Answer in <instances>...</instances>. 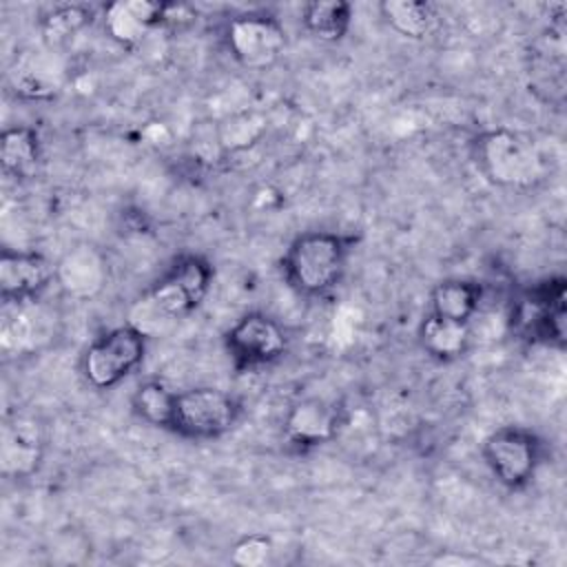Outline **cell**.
I'll list each match as a JSON object with an SVG mask.
<instances>
[{
	"mask_svg": "<svg viewBox=\"0 0 567 567\" xmlns=\"http://www.w3.org/2000/svg\"><path fill=\"white\" fill-rule=\"evenodd\" d=\"M166 16L168 4L157 0H115L104 7V31L120 47L135 49Z\"/></svg>",
	"mask_w": 567,
	"mask_h": 567,
	"instance_id": "cell-14",
	"label": "cell"
},
{
	"mask_svg": "<svg viewBox=\"0 0 567 567\" xmlns=\"http://www.w3.org/2000/svg\"><path fill=\"white\" fill-rule=\"evenodd\" d=\"M303 29L321 42H339L352 24V4L346 0H312L301 9Z\"/></svg>",
	"mask_w": 567,
	"mask_h": 567,
	"instance_id": "cell-19",
	"label": "cell"
},
{
	"mask_svg": "<svg viewBox=\"0 0 567 567\" xmlns=\"http://www.w3.org/2000/svg\"><path fill=\"white\" fill-rule=\"evenodd\" d=\"M0 159L4 173L13 177H29L40 162V140L29 126L7 128L0 137Z\"/></svg>",
	"mask_w": 567,
	"mask_h": 567,
	"instance_id": "cell-21",
	"label": "cell"
},
{
	"mask_svg": "<svg viewBox=\"0 0 567 567\" xmlns=\"http://www.w3.org/2000/svg\"><path fill=\"white\" fill-rule=\"evenodd\" d=\"M224 40L228 53L244 69H268L286 49V29L270 13H239L226 24Z\"/></svg>",
	"mask_w": 567,
	"mask_h": 567,
	"instance_id": "cell-7",
	"label": "cell"
},
{
	"mask_svg": "<svg viewBox=\"0 0 567 567\" xmlns=\"http://www.w3.org/2000/svg\"><path fill=\"white\" fill-rule=\"evenodd\" d=\"M91 22V9L82 4H60L42 18V38L51 49H60Z\"/></svg>",
	"mask_w": 567,
	"mask_h": 567,
	"instance_id": "cell-23",
	"label": "cell"
},
{
	"mask_svg": "<svg viewBox=\"0 0 567 567\" xmlns=\"http://www.w3.org/2000/svg\"><path fill=\"white\" fill-rule=\"evenodd\" d=\"M109 279L106 259L97 248L80 244L71 248L55 266V281L73 299L95 297Z\"/></svg>",
	"mask_w": 567,
	"mask_h": 567,
	"instance_id": "cell-15",
	"label": "cell"
},
{
	"mask_svg": "<svg viewBox=\"0 0 567 567\" xmlns=\"http://www.w3.org/2000/svg\"><path fill=\"white\" fill-rule=\"evenodd\" d=\"M64 75L58 49L47 44L22 51L9 71L11 86L22 100H51L62 91Z\"/></svg>",
	"mask_w": 567,
	"mask_h": 567,
	"instance_id": "cell-13",
	"label": "cell"
},
{
	"mask_svg": "<svg viewBox=\"0 0 567 567\" xmlns=\"http://www.w3.org/2000/svg\"><path fill=\"white\" fill-rule=\"evenodd\" d=\"M44 458V432L33 416H11L0 434V472L4 478L33 476Z\"/></svg>",
	"mask_w": 567,
	"mask_h": 567,
	"instance_id": "cell-11",
	"label": "cell"
},
{
	"mask_svg": "<svg viewBox=\"0 0 567 567\" xmlns=\"http://www.w3.org/2000/svg\"><path fill=\"white\" fill-rule=\"evenodd\" d=\"M481 456L505 489H525L543 465V439L523 425H501L492 430L481 443Z\"/></svg>",
	"mask_w": 567,
	"mask_h": 567,
	"instance_id": "cell-4",
	"label": "cell"
},
{
	"mask_svg": "<svg viewBox=\"0 0 567 567\" xmlns=\"http://www.w3.org/2000/svg\"><path fill=\"white\" fill-rule=\"evenodd\" d=\"M343 423L341 408L321 396H306L290 405L284 419V439L297 450H310L337 439Z\"/></svg>",
	"mask_w": 567,
	"mask_h": 567,
	"instance_id": "cell-10",
	"label": "cell"
},
{
	"mask_svg": "<svg viewBox=\"0 0 567 567\" xmlns=\"http://www.w3.org/2000/svg\"><path fill=\"white\" fill-rule=\"evenodd\" d=\"M474 162L481 175L507 190H527L547 175V164L532 140L512 128H489L474 140Z\"/></svg>",
	"mask_w": 567,
	"mask_h": 567,
	"instance_id": "cell-3",
	"label": "cell"
},
{
	"mask_svg": "<svg viewBox=\"0 0 567 567\" xmlns=\"http://www.w3.org/2000/svg\"><path fill=\"white\" fill-rule=\"evenodd\" d=\"M241 403L226 390L213 385H195L177 392L173 430L190 441H213L235 427Z\"/></svg>",
	"mask_w": 567,
	"mask_h": 567,
	"instance_id": "cell-6",
	"label": "cell"
},
{
	"mask_svg": "<svg viewBox=\"0 0 567 567\" xmlns=\"http://www.w3.org/2000/svg\"><path fill=\"white\" fill-rule=\"evenodd\" d=\"M177 392L162 381H144L131 396V408L140 421L159 430H173Z\"/></svg>",
	"mask_w": 567,
	"mask_h": 567,
	"instance_id": "cell-20",
	"label": "cell"
},
{
	"mask_svg": "<svg viewBox=\"0 0 567 567\" xmlns=\"http://www.w3.org/2000/svg\"><path fill=\"white\" fill-rule=\"evenodd\" d=\"M565 277L536 284L520 299L516 321L525 337L536 343L565 348Z\"/></svg>",
	"mask_w": 567,
	"mask_h": 567,
	"instance_id": "cell-9",
	"label": "cell"
},
{
	"mask_svg": "<svg viewBox=\"0 0 567 567\" xmlns=\"http://www.w3.org/2000/svg\"><path fill=\"white\" fill-rule=\"evenodd\" d=\"M146 339L148 337L128 321L93 339L82 354V374L86 383L95 390L115 388L142 365Z\"/></svg>",
	"mask_w": 567,
	"mask_h": 567,
	"instance_id": "cell-5",
	"label": "cell"
},
{
	"mask_svg": "<svg viewBox=\"0 0 567 567\" xmlns=\"http://www.w3.org/2000/svg\"><path fill=\"white\" fill-rule=\"evenodd\" d=\"M348 257V237L330 230L301 233L281 257L284 279L303 297H323L343 279Z\"/></svg>",
	"mask_w": 567,
	"mask_h": 567,
	"instance_id": "cell-2",
	"label": "cell"
},
{
	"mask_svg": "<svg viewBox=\"0 0 567 567\" xmlns=\"http://www.w3.org/2000/svg\"><path fill=\"white\" fill-rule=\"evenodd\" d=\"M266 133V120L257 111H237L226 115L217 126V144L221 153H239L261 140Z\"/></svg>",
	"mask_w": 567,
	"mask_h": 567,
	"instance_id": "cell-22",
	"label": "cell"
},
{
	"mask_svg": "<svg viewBox=\"0 0 567 567\" xmlns=\"http://www.w3.org/2000/svg\"><path fill=\"white\" fill-rule=\"evenodd\" d=\"M55 281V266L40 252H0V297L4 303L38 299Z\"/></svg>",
	"mask_w": 567,
	"mask_h": 567,
	"instance_id": "cell-12",
	"label": "cell"
},
{
	"mask_svg": "<svg viewBox=\"0 0 567 567\" xmlns=\"http://www.w3.org/2000/svg\"><path fill=\"white\" fill-rule=\"evenodd\" d=\"M224 346L233 365L250 372L281 359L288 350V334L277 319L246 312L226 330Z\"/></svg>",
	"mask_w": 567,
	"mask_h": 567,
	"instance_id": "cell-8",
	"label": "cell"
},
{
	"mask_svg": "<svg viewBox=\"0 0 567 567\" xmlns=\"http://www.w3.org/2000/svg\"><path fill=\"white\" fill-rule=\"evenodd\" d=\"M483 301V286L472 279H443L430 292V312L443 319L470 323Z\"/></svg>",
	"mask_w": 567,
	"mask_h": 567,
	"instance_id": "cell-17",
	"label": "cell"
},
{
	"mask_svg": "<svg viewBox=\"0 0 567 567\" xmlns=\"http://www.w3.org/2000/svg\"><path fill=\"white\" fill-rule=\"evenodd\" d=\"M213 266L202 255H182L168 272L131 310L128 323L146 337L166 323L188 317L206 299L213 284Z\"/></svg>",
	"mask_w": 567,
	"mask_h": 567,
	"instance_id": "cell-1",
	"label": "cell"
},
{
	"mask_svg": "<svg viewBox=\"0 0 567 567\" xmlns=\"http://www.w3.org/2000/svg\"><path fill=\"white\" fill-rule=\"evenodd\" d=\"M379 11L385 24L408 40H423L439 24L436 7L425 0H383Z\"/></svg>",
	"mask_w": 567,
	"mask_h": 567,
	"instance_id": "cell-18",
	"label": "cell"
},
{
	"mask_svg": "<svg viewBox=\"0 0 567 567\" xmlns=\"http://www.w3.org/2000/svg\"><path fill=\"white\" fill-rule=\"evenodd\" d=\"M272 543L264 534H246L230 547V560L239 567H261L270 560Z\"/></svg>",
	"mask_w": 567,
	"mask_h": 567,
	"instance_id": "cell-24",
	"label": "cell"
},
{
	"mask_svg": "<svg viewBox=\"0 0 567 567\" xmlns=\"http://www.w3.org/2000/svg\"><path fill=\"white\" fill-rule=\"evenodd\" d=\"M416 337H419L421 350L427 357L447 363V361L461 359L467 352L472 341V330H470V323L443 319L427 312L419 326Z\"/></svg>",
	"mask_w": 567,
	"mask_h": 567,
	"instance_id": "cell-16",
	"label": "cell"
},
{
	"mask_svg": "<svg viewBox=\"0 0 567 567\" xmlns=\"http://www.w3.org/2000/svg\"><path fill=\"white\" fill-rule=\"evenodd\" d=\"M434 563H443V565H447V563H474V558H465V556H439Z\"/></svg>",
	"mask_w": 567,
	"mask_h": 567,
	"instance_id": "cell-25",
	"label": "cell"
}]
</instances>
